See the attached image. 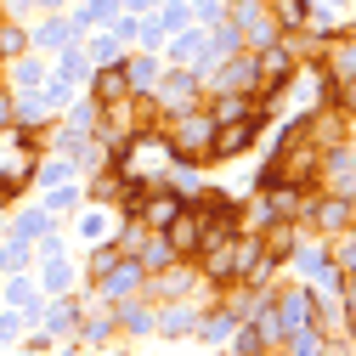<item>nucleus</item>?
I'll list each match as a JSON object with an SVG mask.
<instances>
[{"mask_svg": "<svg viewBox=\"0 0 356 356\" xmlns=\"http://www.w3.org/2000/svg\"><path fill=\"white\" fill-rule=\"evenodd\" d=\"M209 136H215V119L204 108H187V113H170L164 147L175 164H198V159H209Z\"/></svg>", "mask_w": 356, "mask_h": 356, "instance_id": "f257e3e1", "label": "nucleus"}, {"mask_svg": "<svg viewBox=\"0 0 356 356\" xmlns=\"http://www.w3.org/2000/svg\"><path fill=\"white\" fill-rule=\"evenodd\" d=\"M227 23L238 29V40H243V51H260V46H272V40L283 34V29H277V17H272V6H266V0H227Z\"/></svg>", "mask_w": 356, "mask_h": 356, "instance_id": "f03ea898", "label": "nucleus"}, {"mask_svg": "<svg viewBox=\"0 0 356 356\" xmlns=\"http://www.w3.org/2000/svg\"><path fill=\"white\" fill-rule=\"evenodd\" d=\"M164 63H175V68H193V74H209L220 57H215V40H209V29H198V23H187L181 34H170L164 40Z\"/></svg>", "mask_w": 356, "mask_h": 356, "instance_id": "7ed1b4c3", "label": "nucleus"}, {"mask_svg": "<svg viewBox=\"0 0 356 356\" xmlns=\"http://www.w3.org/2000/svg\"><path fill=\"white\" fill-rule=\"evenodd\" d=\"M266 102H254L243 119H227V124H215V136H209V159H238V153H249L254 147V136H260V124H266Z\"/></svg>", "mask_w": 356, "mask_h": 356, "instance_id": "20e7f679", "label": "nucleus"}, {"mask_svg": "<svg viewBox=\"0 0 356 356\" xmlns=\"http://www.w3.org/2000/svg\"><path fill=\"white\" fill-rule=\"evenodd\" d=\"M198 91H204V74L164 63V74H159V85H153V108H164V113H187V108H198Z\"/></svg>", "mask_w": 356, "mask_h": 356, "instance_id": "39448f33", "label": "nucleus"}, {"mask_svg": "<svg viewBox=\"0 0 356 356\" xmlns=\"http://www.w3.org/2000/svg\"><path fill=\"white\" fill-rule=\"evenodd\" d=\"M209 91H238V97H254L260 91V68H254V51H232V57H220V68L204 74Z\"/></svg>", "mask_w": 356, "mask_h": 356, "instance_id": "423d86ee", "label": "nucleus"}, {"mask_svg": "<svg viewBox=\"0 0 356 356\" xmlns=\"http://www.w3.org/2000/svg\"><path fill=\"white\" fill-rule=\"evenodd\" d=\"M97 289H102L108 305H119V300H130V294H142V289H147V266H142L136 254H119L108 272L97 277Z\"/></svg>", "mask_w": 356, "mask_h": 356, "instance_id": "0eeeda50", "label": "nucleus"}, {"mask_svg": "<svg viewBox=\"0 0 356 356\" xmlns=\"http://www.w3.org/2000/svg\"><path fill=\"white\" fill-rule=\"evenodd\" d=\"M317 170H323V181H328V193H339V198H356V147H345V142L323 147Z\"/></svg>", "mask_w": 356, "mask_h": 356, "instance_id": "6e6552de", "label": "nucleus"}, {"mask_svg": "<svg viewBox=\"0 0 356 356\" xmlns=\"http://www.w3.org/2000/svg\"><path fill=\"white\" fill-rule=\"evenodd\" d=\"M193 289H198V272H193L187 260H170L164 272H153V277H147V289H142V294H147V300H187Z\"/></svg>", "mask_w": 356, "mask_h": 356, "instance_id": "1a4fd4ad", "label": "nucleus"}, {"mask_svg": "<svg viewBox=\"0 0 356 356\" xmlns=\"http://www.w3.org/2000/svg\"><path fill=\"white\" fill-rule=\"evenodd\" d=\"M181 204H187V198L175 193V187H147V193H142V209H136V220H142L147 232H164L170 220L181 215Z\"/></svg>", "mask_w": 356, "mask_h": 356, "instance_id": "9d476101", "label": "nucleus"}, {"mask_svg": "<svg viewBox=\"0 0 356 356\" xmlns=\"http://www.w3.org/2000/svg\"><path fill=\"white\" fill-rule=\"evenodd\" d=\"M0 300H6L12 311H23V323H40V311H46V294H40V283H34L29 272H6Z\"/></svg>", "mask_w": 356, "mask_h": 356, "instance_id": "9b49d317", "label": "nucleus"}, {"mask_svg": "<svg viewBox=\"0 0 356 356\" xmlns=\"http://www.w3.org/2000/svg\"><path fill=\"white\" fill-rule=\"evenodd\" d=\"M85 85H91V97H97L102 108H113V102H130V97H136V91H130V74H124V57H119V63L91 68V79H85Z\"/></svg>", "mask_w": 356, "mask_h": 356, "instance_id": "f8f14e48", "label": "nucleus"}, {"mask_svg": "<svg viewBox=\"0 0 356 356\" xmlns=\"http://www.w3.org/2000/svg\"><path fill=\"white\" fill-rule=\"evenodd\" d=\"M29 46H34V51H46V57H57V51L79 46V29H74L68 17H40V23L29 29Z\"/></svg>", "mask_w": 356, "mask_h": 356, "instance_id": "ddd939ff", "label": "nucleus"}, {"mask_svg": "<svg viewBox=\"0 0 356 356\" xmlns=\"http://www.w3.org/2000/svg\"><path fill=\"white\" fill-rule=\"evenodd\" d=\"M153 328H159V334H170V339H187V334H198V305L164 300V311H153Z\"/></svg>", "mask_w": 356, "mask_h": 356, "instance_id": "4468645a", "label": "nucleus"}, {"mask_svg": "<svg viewBox=\"0 0 356 356\" xmlns=\"http://www.w3.org/2000/svg\"><path fill=\"white\" fill-rule=\"evenodd\" d=\"M51 119H57V108L46 102V91H17V97H12V124L40 130V124H51Z\"/></svg>", "mask_w": 356, "mask_h": 356, "instance_id": "2eb2a0df", "label": "nucleus"}, {"mask_svg": "<svg viewBox=\"0 0 356 356\" xmlns=\"http://www.w3.org/2000/svg\"><path fill=\"white\" fill-rule=\"evenodd\" d=\"M159 238H164L175 254H181V260H193V254H198V209H187V204H181V215H175Z\"/></svg>", "mask_w": 356, "mask_h": 356, "instance_id": "dca6fc26", "label": "nucleus"}, {"mask_svg": "<svg viewBox=\"0 0 356 356\" xmlns=\"http://www.w3.org/2000/svg\"><path fill=\"white\" fill-rule=\"evenodd\" d=\"M40 328H46L51 339L79 334V305H74L68 294H51V300H46V311H40Z\"/></svg>", "mask_w": 356, "mask_h": 356, "instance_id": "f3484780", "label": "nucleus"}, {"mask_svg": "<svg viewBox=\"0 0 356 356\" xmlns=\"http://www.w3.org/2000/svg\"><path fill=\"white\" fill-rule=\"evenodd\" d=\"M305 215L317 220L323 232H345V227H350V198H339V193H323L317 204H305Z\"/></svg>", "mask_w": 356, "mask_h": 356, "instance_id": "a211bd4d", "label": "nucleus"}, {"mask_svg": "<svg viewBox=\"0 0 356 356\" xmlns=\"http://www.w3.org/2000/svg\"><path fill=\"white\" fill-rule=\"evenodd\" d=\"M46 79H57V85H68V91H74V85L91 79V57H85L79 46H68V51L51 57V74H46Z\"/></svg>", "mask_w": 356, "mask_h": 356, "instance_id": "6ab92c4d", "label": "nucleus"}, {"mask_svg": "<svg viewBox=\"0 0 356 356\" xmlns=\"http://www.w3.org/2000/svg\"><path fill=\"white\" fill-rule=\"evenodd\" d=\"M46 74H51V57H46V51H23V57L12 63V91H40Z\"/></svg>", "mask_w": 356, "mask_h": 356, "instance_id": "aec40b11", "label": "nucleus"}, {"mask_svg": "<svg viewBox=\"0 0 356 356\" xmlns=\"http://www.w3.org/2000/svg\"><path fill=\"white\" fill-rule=\"evenodd\" d=\"M124 74H130V91H153L159 85V74H164V51H142V57H130L124 51Z\"/></svg>", "mask_w": 356, "mask_h": 356, "instance_id": "412c9836", "label": "nucleus"}, {"mask_svg": "<svg viewBox=\"0 0 356 356\" xmlns=\"http://www.w3.org/2000/svg\"><path fill=\"white\" fill-rule=\"evenodd\" d=\"M119 12H124L119 0H79V6H74V17H68V23H74L79 34H91V29H108V23L119 17Z\"/></svg>", "mask_w": 356, "mask_h": 356, "instance_id": "4be33fe9", "label": "nucleus"}, {"mask_svg": "<svg viewBox=\"0 0 356 356\" xmlns=\"http://www.w3.org/2000/svg\"><path fill=\"white\" fill-rule=\"evenodd\" d=\"M51 227H57V220H51V209H46V204H34V209H17V215H12V238H17V243L46 238Z\"/></svg>", "mask_w": 356, "mask_h": 356, "instance_id": "5701e85b", "label": "nucleus"}, {"mask_svg": "<svg viewBox=\"0 0 356 356\" xmlns=\"http://www.w3.org/2000/svg\"><path fill=\"white\" fill-rule=\"evenodd\" d=\"M328 260H334V272H339L345 283H356V227L328 232Z\"/></svg>", "mask_w": 356, "mask_h": 356, "instance_id": "b1692460", "label": "nucleus"}, {"mask_svg": "<svg viewBox=\"0 0 356 356\" xmlns=\"http://www.w3.org/2000/svg\"><path fill=\"white\" fill-rule=\"evenodd\" d=\"M113 323H119L124 334H153V305H142L136 294H130V300L113 305Z\"/></svg>", "mask_w": 356, "mask_h": 356, "instance_id": "393cba45", "label": "nucleus"}, {"mask_svg": "<svg viewBox=\"0 0 356 356\" xmlns=\"http://www.w3.org/2000/svg\"><path fill=\"white\" fill-rule=\"evenodd\" d=\"M79 51L91 57V68H102V63H119V57H124V46H119V40H113L108 29H91V40L79 34Z\"/></svg>", "mask_w": 356, "mask_h": 356, "instance_id": "a878e982", "label": "nucleus"}, {"mask_svg": "<svg viewBox=\"0 0 356 356\" xmlns=\"http://www.w3.org/2000/svg\"><path fill=\"white\" fill-rule=\"evenodd\" d=\"M136 260L147 266V277H153V272H164V266H170V260H181V254H175V249H170L159 232H147V238L136 243Z\"/></svg>", "mask_w": 356, "mask_h": 356, "instance_id": "bb28decb", "label": "nucleus"}, {"mask_svg": "<svg viewBox=\"0 0 356 356\" xmlns=\"http://www.w3.org/2000/svg\"><path fill=\"white\" fill-rule=\"evenodd\" d=\"M74 289V266L63 254H51L46 266H40V294H68Z\"/></svg>", "mask_w": 356, "mask_h": 356, "instance_id": "cd10ccee", "label": "nucleus"}, {"mask_svg": "<svg viewBox=\"0 0 356 356\" xmlns=\"http://www.w3.org/2000/svg\"><path fill=\"white\" fill-rule=\"evenodd\" d=\"M266 6H272V17H277L283 34H294V29L311 23V0H266Z\"/></svg>", "mask_w": 356, "mask_h": 356, "instance_id": "c85d7f7f", "label": "nucleus"}, {"mask_svg": "<svg viewBox=\"0 0 356 356\" xmlns=\"http://www.w3.org/2000/svg\"><path fill=\"white\" fill-rule=\"evenodd\" d=\"M249 108H254V97H238V91H215V102H209L204 113H209L215 124H227V119H243Z\"/></svg>", "mask_w": 356, "mask_h": 356, "instance_id": "c756f323", "label": "nucleus"}, {"mask_svg": "<svg viewBox=\"0 0 356 356\" xmlns=\"http://www.w3.org/2000/svg\"><path fill=\"white\" fill-rule=\"evenodd\" d=\"M34 175H40V187H63V181H74V175H79V164H74L68 153H63V159L51 153V159H40V164H34Z\"/></svg>", "mask_w": 356, "mask_h": 356, "instance_id": "7c9ffc66", "label": "nucleus"}, {"mask_svg": "<svg viewBox=\"0 0 356 356\" xmlns=\"http://www.w3.org/2000/svg\"><path fill=\"white\" fill-rule=\"evenodd\" d=\"M232 328H238V311H232V305H227V311H215V317H198V339H204V345L232 339Z\"/></svg>", "mask_w": 356, "mask_h": 356, "instance_id": "2f4dec72", "label": "nucleus"}, {"mask_svg": "<svg viewBox=\"0 0 356 356\" xmlns=\"http://www.w3.org/2000/svg\"><path fill=\"white\" fill-rule=\"evenodd\" d=\"M79 334H85V345H108V339L119 334V323H113V305L102 311V317H85V323H79Z\"/></svg>", "mask_w": 356, "mask_h": 356, "instance_id": "473e14b6", "label": "nucleus"}, {"mask_svg": "<svg viewBox=\"0 0 356 356\" xmlns=\"http://www.w3.org/2000/svg\"><path fill=\"white\" fill-rule=\"evenodd\" d=\"M29 51V29L23 23H0V63H12Z\"/></svg>", "mask_w": 356, "mask_h": 356, "instance_id": "72a5a7b5", "label": "nucleus"}, {"mask_svg": "<svg viewBox=\"0 0 356 356\" xmlns=\"http://www.w3.org/2000/svg\"><path fill=\"white\" fill-rule=\"evenodd\" d=\"M85 204V193L74 187V181H63V187H46V209L51 215H68V209H79Z\"/></svg>", "mask_w": 356, "mask_h": 356, "instance_id": "f704fd0d", "label": "nucleus"}, {"mask_svg": "<svg viewBox=\"0 0 356 356\" xmlns=\"http://www.w3.org/2000/svg\"><path fill=\"white\" fill-rule=\"evenodd\" d=\"M356 74V46H334L328 51V85H339V79H350Z\"/></svg>", "mask_w": 356, "mask_h": 356, "instance_id": "c9c22d12", "label": "nucleus"}, {"mask_svg": "<svg viewBox=\"0 0 356 356\" xmlns=\"http://www.w3.org/2000/svg\"><path fill=\"white\" fill-rule=\"evenodd\" d=\"M187 12H193L198 29H215L220 17H227V0H187Z\"/></svg>", "mask_w": 356, "mask_h": 356, "instance_id": "e433bc0d", "label": "nucleus"}, {"mask_svg": "<svg viewBox=\"0 0 356 356\" xmlns=\"http://www.w3.org/2000/svg\"><path fill=\"white\" fill-rule=\"evenodd\" d=\"M23 334V311H12V305H0V345H12Z\"/></svg>", "mask_w": 356, "mask_h": 356, "instance_id": "4c0bfd02", "label": "nucleus"}, {"mask_svg": "<svg viewBox=\"0 0 356 356\" xmlns=\"http://www.w3.org/2000/svg\"><path fill=\"white\" fill-rule=\"evenodd\" d=\"M119 254H124L119 243H97V254H91V277H102V272H108V266H113Z\"/></svg>", "mask_w": 356, "mask_h": 356, "instance_id": "58836bf2", "label": "nucleus"}, {"mask_svg": "<svg viewBox=\"0 0 356 356\" xmlns=\"http://www.w3.org/2000/svg\"><path fill=\"white\" fill-rule=\"evenodd\" d=\"M334 108H345V113H356V74L334 85Z\"/></svg>", "mask_w": 356, "mask_h": 356, "instance_id": "ea45409f", "label": "nucleus"}, {"mask_svg": "<svg viewBox=\"0 0 356 356\" xmlns=\"http://www.w3.org/2000/svg\"><path fill=\"white\" fill-rule=\"evenodd\" d=\"M40 243V260H51V254H63V238H57V227L46 232V238H34Z\"/></svg>", "mask_w": 356, "mask_h": 356, "instance_id": "a19ab883", "label": "nucleus"}, {"mask_svg": "<svg viewBox=\"0 0 356 356\" xmlns=\"http://www.w3.org/2000/svg\"><path fill=\"white\" fill-rule=\"evenodd\" d=\"M119 6H124V12H136V17H153V12H159V0H119Z\"/></svg>", "mask_w": 356, "mask_h": 356, "instance_id": "79ce46f5", "label": "nucleus"}, {"mask_svg": "<svg viewBox=\"0 0 356 356\" xmlns=\"http://www.w3.org/2000/svg\"><path fill=\"white\" fill-rule=\"evenodd\" d=\"M6 12L17 17V12H46V6H40V0H6Z\"/></svg>", "mask_w": 356, "mask_h": 356, "instance_id": "37998d69", "label": "nucleus"}, {"mask_svg": "<svg viewBox=\"0 0 356 356\" xmlns=\"http://www.w3.org/2000/svg\"><path fill=\"white\" fill-rule=\"evenodd\" d=\"M12 198H17V187H12V181H6V175H0V209H6V204H12Z\"/></svg>", "mask_w": 356, "mask_h": 356, "instance_id": "c03bdc74", "label": "nucleus"}, {"mask_svg": "<svg viewBox=\"0 0 356 356\" xmlns=\"http://www.w3.org/2000/svg\"><path fill=\"white\" fill-rule=\"evenodd\" d=\"M12 272V260H6V243H0V277H6Z\"/></svg>", "mask_w": 356, "mask_h": 356, "instance_id": "a18cd8bd", "label": "nucleus"}, {"mask_svg": "<svg viewBox=\"0 0 356 356\" xmlns=\"http://www.w3.org/2000/svg\"><path fill=\"white\" fill-rule=\"evenodd\" d=\"M243 356H272V350H266V345H260V350H243Z\"/></svg>", "mask_w": 356, "mask_h": 356, "instance_id": "49530a36", "label": "nucleus"}, {"mask_svg": "<svg viewBox=\"0 0 356 356\" xmlns=\"http://www.w3.org/2000/svg\"><path fill=\"white\" fill-rule=\"evenodd\" d=\"M17 356H40V350H17Z\"/></svg>", "mask_w": 356, "mask_h": 356, "instance_id": "de8ad7c7", "label": "nucleus"}, {"mask_svg": "<svg viewBox=\"0 0 356 356\" xmlns=\"http://www.w3.org/2000/svg\"><path fill=\"white\" fill-rule=\"evenodd\" d=\"M0 305H6V300H0Z\"/></svg>", "mask_w": 356, "mask_h": 356, "instance_id": "09e8293b", "label": "nucleus"}]
</instances>
